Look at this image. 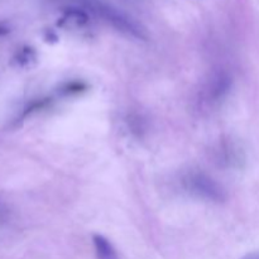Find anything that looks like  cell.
Wrapping results in <instances>:
<instances>
[{
  "instance_id": "1",
  "label": "cell",
  "mask_w": 259,
  "mask_h": 259,
  "mask_svg": "<svg viewBox=\"0 0 259 259\" xmlns=\"http://www.w3.org/2000/svg\"><path fill=\"white\" fill-rule=\"evenodd\" d=\"M182 187L185 191L200 200L209 202H223L227 199L225 190L211 176L205 172L190 171L182 176Z\"/></svg>"
},
{
  "instance_id": "2",
  "label": "cell",
  "mask_w": 259,
  "mask_h": 259,
  "mask_svg": "<svg viewBox=\"0 0 259 259\" xmlns=\"http://www.w3.org/2000/svg\"><path fill=\"white\" fill-rule=\"evenodd\" d=\"M83 5L89 10H91L94 14L98 15L99 18L105 20L111 27L119 30V32L124 33V34L129 35V37L138 38V39H144L146 38L144 30L142 29V27L138 23H136L134 20H132V18L126 17L125 14L118 12L114 8L103 4L100 2H93V0H86Z\"/></svg>"
},
{
  "instance_id": "6",
  "label": "cell",
  "mask_w": 259,
  "mask_h": 259,
  "mask_svg": "<svg viewBox=\"0 0 259 259\" xmlns=\"http://www.w3.org/2000/svg\"><path fill=\"white\" fill-rule=\"evenodd\" d=\"M242 259H259V252H254V253H250V254L245 255Z\"/></svg>"
},
{
  "instance_id": "3",
  "label": "cell",
  "mask_w": 259,
  "mask_h": 259,
  "mask_svg": "<svg viewBox=\"0 0 259 259\" xmlns=\"http://www.w3.org/2000/svg\"><path fill=\"white\" fill-rule=\"evenodd\" d=\"M230 89V78L225 73H218L215 77L207 82L206 88L202 91V101L207 105H214L225 98Z\"/></svg>"
},
{
  "instance_id": "5",
  "label": "cell",
  "mask_w": 259,
  "mask_h": 259,
  "mask_svg": "<svg viewBox=\"0 0 259 259\" xmlns=\"http://www.w3.org/2000/svg\"><path fill=\"white\" fill-rule=\"evenodd\" d=\"M88 19L89 17L85 12L70 10L61 19V25H65V27H82L83 24H86Z\"/></svg>"
},
{
  "instance_id": "4",
  "label": "cell",
  "mask_w": 259,
  "mask_h": 259,
  "mask_svg": "<svg viewBox=\"0 0 259 259\" xmlns=\"http://www.w3.org/2000/svg\"><path fill=\"white\" fill-rule=\"evenodd\" d=\"M94 248H95V254L98 259H119L118 253L115 248L111 244L110 240L106 239L104 235L95 234L93 237Z\"/></svg>"
}]
</instances>
